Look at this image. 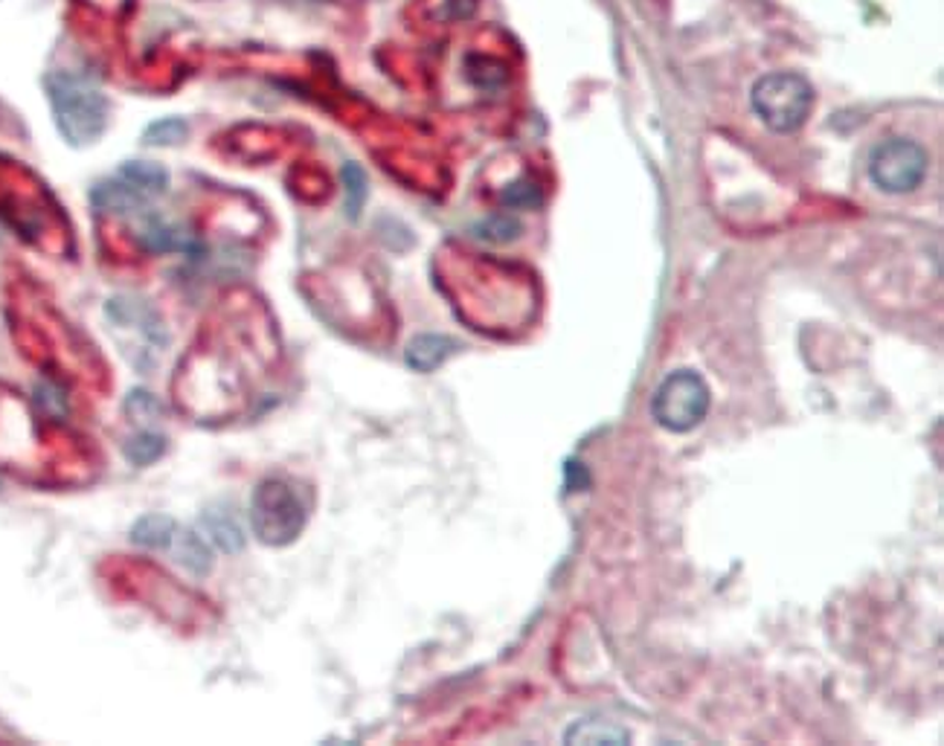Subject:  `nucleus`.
Listing matches in <instances>:
<instances>
[{
  "label": "nucleus",
  "instance_id": "14",
  "mask_svg": "<svg viewBox=\"0 0 944 746\" xmlns=\"http://www.w3.org/2000/svg\"><path fill=\"white\" fill-rule=\"evenodd\" d=\"M164 450L166 438L160 436V433H140L137 438H131L129 445H125V456H129L134 465H140V468L157 463V459L164 456Z\"/></svg>",
  "mask_w": 944,
  "mask_h": 746
},
{
  "label": "nucleus",
  "instance_id": "12",
  "mask_svg": "<svg viewBox=\"0 0 944 746\" xmlns=\"http://www.w3.org/2000/svg\"><path fill=\"white\" fill-rule=\"evenodd\" d=\"M175 535H178V523L166 514H146L131 528V541L146 549H164L175 541Z\"/></svg>",
  "mask_w": 944,
  "mask_h": 746
},
{
  "label": "nucleus",
  "instance_id": "18",
  "mask_svg": "<svg viewBox=\"0 0 944 746\" xmlns=\"http://www.w3.org/2000/svg\"><path fill=\"white\" fill-rule=\"evenodd\" d=\"M482 238H491V242H509V238L518 236V221L512 219H491L480 227Z\"/></svg>",
  "mask_w": 944,
  "mask_h": 746
},
{
  "label": "nucleus",
  "instance_id": "1",
  "mask_svg": "<svg viewBox=\"0 0 944 746\" xmlns=\"http://www.w3.org/2000/svg\"><path fill=\"white\" fill-rule=\"evenodd\" d=\"M44 88L58 131L70 146H90L102 137L108 125V99L93 81L74 74H49Z\"/></svg>",
  "mask_w": 944,
  "mask_h": 746
},
{
  "label": "nucleus",
  "instance_id": "17",
  "mask_svg": "<svg viewBox=\"0 0 944 746\" xmlns=\"http://www.w3.org/2000/svg\"><path fill=\"white\" fill-rule=\"evenodd\" d=\"M343 178H346V183H349V212L352 215H358V207L360 201H364V196H367V180H364V171L358 169V166H346L343 169Z\"/></svg>",
  "mask_w": 944,
  "mask_h": 746
},
{
  "label": "nucleus",
  "instance_id": "13",
  "mask_svg": "<svg viewBox=\"0 0 944 746\" xmlns=\"http://www.w3.org/2000/svg\"><path fill=\"white\" fill-rule=\"evenodd\" d=\"M175 541H178V564L184 569H189L192 576H210L212 569V552L210 546H207V541L201 535H196V532H180V535H175Z\"/></svg>",
  "mask_w": 944,
  "mask_h": 746
},
{
  "label": "nucleus",
  "instance_id": "5",
  "mask_svg": "<svg viewBox=\"0 0 944 746\" xmlns=\"http://www.w3.org/2000/svg\"><path fill=\"white\" fill-rule=\"evenodd\" d=\"M928 152L907 137H892L887 143H880L869 157V175L875 180V187L892 196H903L921 187V180L928 178Z\"/></svg>",
  "mask_w": 944,
  "mask_h": 746
},
{
  "label": "nucleus",
  "instance_id": "8",
  "mask_svg": "<svg viewBox=\"0 0 944 746\" xmlns=\"http://www.w3.org/2000/svg\"><path fill=\"white\" fill-rule=\"evenodd\" d=\"M456 349H459L456 341H451L445 334H419V337L410 341L408 352H404V360H408V366L415 369V372H433V369H440Z\"/></svg>",
  "mask_w": 944,
  "mask_h": 746
},
{
  "label": "nucleus",
  "instance_id": "4",
  "mask_svg": "<svg viewBox=\"0 0 944 746\" xmlns=\"http://www.w3.org/2000/svg\"><path fill=\"white\" fill-rule=\"evenodd\" d=\"M709 404L712 396L707 381L692 369H677L654 392L652 415L663 431L689 433L707 419Z\"/></svg>",
  "mask_w": 944,
  "mask_h": 746
},
{
  "label": "nucleus",
  "instance_id": "15",
  "mask_svg": "<svg viewBox=\"0 0 944 746\" xmlns=\"http://www.w3.org/2000/svg\"><path fill=\"white\" fill-rule=\"evenodd\" d=\"M187 122L178 120V116L157 120L155 125H148L146 129V143H152V146H175V143L187 137Z\"/></svg>",
  "mask_w": 944,
  "mask_h": 746
},
{
  "label": "nucleus",
  "instance_id": "11",
  "mask_svg": "<svg viewBox=\"0 0 944 746\" xmlns=\"http://www.w3.org/2000/svg\"><path fill=\"white\" fill-rule=\"evenodd\" d=\"M564 741L567 744H613V746H622L631 741V735H628L625 730H619L617 723L611 721H578L573 723L570 730H567V735H564Z\"/></svg>",
  "mask_w": 944,
  "mask_h": 746
},
{
  "label": "nucleus",
  "instance_id": "3",
  "mask_svg": "<svg viewBox=\"0 0 944 746\" xmlns=\"http://www.w3.org/2000/svg\"><path fill=\"white\" fill-rule=\"evenodd\" d=\"M753 108L765 120L767 129L790 134L806 125L814 108V88L799 74H770L756 81Z\"/></svg>",
  "mask_w": 944,
  "mask_h": 746
},
{
  "label": "nucleus",
  "instance_id": "2",
  "mask_svg": "<svg viewBox=\"0 0 944 746\" xmlns=\"http://www.w3.org/2000/svg\"><path fill=\"white\" fill-rule=\"evenodd\" d=\"M251 526L262 544L286 546L306 526V505L286 479H265L251 500Z\"/></svg>",
  "mask_w": 944,
  "mask_h": 746
},
{
  "label": "nucleus",
  "instance_id": "16",
  "mask_svg": "<svg viewBox=\"0 0 944 746\" xmlns=\"http://www.w3.org/2000/svg\"><path fill=\"white\" fill-rule=\"evenodd\" d=\"M503 203H509L514 210H532L541 203V189L532 180H518L512 187H506Z\"/></svg>",
  "mask_w": 944,
  "mask_h": 746
},
{
  "label": "nucleus",
  "instance_id": "9",
  "mask_svg": "<svg viewBox=\"0 0 944 746\" xmlns=\"http://www.w3.org/2000/svg\"><path fill=\"white\" fill-rule=\"evenodd\" d=\"M116 178H123L129 187L137 189L140 196H146L148 201H155L169 189V171L164 166H157V163H125L123 169L116 171Z\"/></svg>",
  "mask_w": 944,
  "mask_h": 746
},
{
  "label": "nucleus",
  "instance_id": "7",
  "mask_svg": "<svg viewBox=\"0 0 944 746\" xmlns=\"http://www.w3.org/2000/svg\"><path fill=\"white\" fill-rule=\"evenodd\" d=\"M140 244L146 247L148 253H198L201 244L198 238L189 233L184 224H175V221L157 215L155 210H146L140 215Z\"/></svg>",
  "mask_w": 944,
  "mask_h": 746
},
{
  "label": "nucleus",
  "instance_id": "6",
  "mask_svg": "<svg viewBox=\"0 0 944 746\" xmlns=\"http://www.w3.org/2000/svg\"><path fill=\"white\" fill-rule=\"evenodd\" d=\"M108 320L116 325V329H134L140 341L146 343L148 352H164L169 337H166V325L160 320L152 305L146 300H137V297H116L105 305Z\"/></svg>",
  "mask_w": 944,
  "mask_h": 746
},
{
  "label": "nucleus",
  "instance_id": "10",
  "mask_svg": "<svg viewBox=\"0 0 944 746\" xmlns=\"http://www.w3.org/2000/svg\"><path fill=\"white\" fill-rule=\"evenodd\" d=\"M201 526L219 549L230 552V555L245 549V528L238 526L230 511H207L201 517Z\"/></svg>",
  "mask_w": 944,
  "mask_h": 746
}]
</instances>
